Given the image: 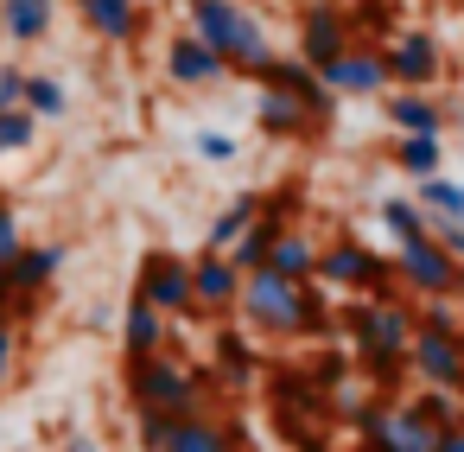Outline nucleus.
<instances>
[{
  "mask_svg": "<svg viewBox=\"0 0 464 452\" xmlns=\"http://www.w3.org/2000/svg\"><path fill=\"white\" fill-rule=\"evenodd\" d=\"M343 331H350V344H356V369H362L375 388H394V382L407 376V344H413V331H420V312H413L407 300L382 293V300L343 306Z\"/></svg>",
  "mask_w": 464,
  "mask_h": 452,
  "instance_id": "f257e3e1",
  "label": "nucleus"
},
{
  "mask_svg": "<svg viewBox=\"0 0 464 452\" xmlns=\"http://www.w3.org/2000/svg\"><path fill=\"white\" fill-rule=\"evenodd\" d=\"M185 14H191V39H204L229 71L261 84V71L274 64V39H267V26L242 7V0H191Z\"/></svg>",
  "mask_w": 464,
  "mask_h": 452,
  "instance_id": "f03ea898",
  "label": "nucleus"
},
{
  "mask_svg": "<svg viewBox=\"0 0 464 452\" xmlns=\"http://www.w3.org/2000/svg\"><path fill=\"white\" fill-rule=\"evenodd\" d=\"M128 401L134 414H204V376H191L179 357H140L128 363Z\"/></svg>",
  "mask_w": 464,
  "mask_h": 452,
  "instance_id": "7ed1b4c3",
  "label": "nucleus"
},
{
  "mask_svg": "<svg viewBox=\"0 0 464 452\" xmlns=\"http://www.w3.org/2000/svg\"><path fill=\"white\" fill-rule=\"evenodd\" d=\"M318 287H337V293H362V300H382L394 287V261H382L369 242L356 236H337L318 249Z\"/></svg>",
  "mask_w": 464,
  "mask_h": 452,
  "instance_id": "20e7f679",
  "label": "nucleus"
},
{
  "mask_svg": "<svg viewBox=\"0 0 464 452\" xmlns=\"http://www.w3.org/2000/svg\"><path fill=\"white\" fill-rule=\"evenodd\" d=\"M299 300H305L299 280H280V274L261 268V274L242 280L236 312H242V325H248L255 338H299Z\"/></svg>",
  "mask_w": 464,
  "mask_h": 452,
  "instance_id": "39448f33",
  "label": "nucleus"
},
{
  "mask_svg": "<svg viewBox=\"0 0 464 452\" xmlns=\"http://www.w3.org/2000/svg\"><path fill=\"white\" fill-rule=\"evenodd\" d=\"M134 293H140L153 312H166V319H191V312H198V300H191V261H185V255H172V249L140 255Z\"/></svg>",
  "mask_w": 464,
  "mask_h": 452,
  "instance_id": "423d86ee",
  "label": "nucleus"
},
{
  "mask_svg": "<svg viewBox=\"0 0 464 452\" xmlns=\"http://www.w3.org/2000/svg\"><path fill=\"white\" fill-rule=\"evenodd\" d=\"M394 280L426 293V300H451V293H464V261H451L432 236H420V242L394 249Z\"/></svg>",
  "mask_w": 464,
  "mask_h": 452,
  "instance_id": "0eeeda50",
  "label": "nucleus"
},
{
  "mask_svg": "<svg viewBox=\"0 0 464 452\" xmlns=\"http://www.w3.org/2000/svg\"><path fill=\"white\" fill-rule=\"evenodd\" d=\"M407 369L420 376V388H464V331L445 325H420L407 344Z\"/></svg>",
  "mask_w": 464,
  "mask_h": 452,
  "instance_id": "6e6552de",
  "label": "nucleus"
},
{
  "mask_svg": "<svg viewBox=\"0 0 464 452\" xmlns=\"http://www.w3.org/2000/svg\"><path fill=\"white\" fill-rule=\"evenodd\" d=\"M350 45H356V26H350L343 7H331V0H312V7L299 14V58H305L312 71H324V64L343 58Z\"/></svg>",
  "mask_w": 464,
  "mask_h": 452,
  "instance_id": "1a4fd4ad",
  "label": "nucleus"
},
{
  "mask_svg": "<svg viewBox=\"0 0 464 452\" xmlns=\"http://www.w3.org/2000/svg\"><path fill=\"white\" fill-rule=\"evenodd\" d=\"M318 84H324L331 96H382V90H394L382 45H362V39H356L343 58H331V64L318 71Z\"/></svg>",
  "mask_w": 464,
  "mask_h": 452,
  "instance_id": "9d476101",
  "label": "nucleus"
},
{
  "mask_svg": "<svg viewBox=\"0 0 464 452\" xmlns=\"http://www.w3.org/2000/svg\"><path fill=\"white\" fill-rule=\"evenodd\" d=\"M382 58H388V77H394L401 90H432V84H439V71H445V58H439V39H432V33H394V39L382 45Z\"/></svg>",
  "mask_w": 464,
  "mask_h": 452,
  "instance_id": "9b49d317",
  "label": "nucleus"
},
{
  "mask_svg": "<svg viewBox=\"0 0 464 452\" xmlns=\"http://www.w3.org/2000/svg\"><path fill=\"white\" fill-rule=\"evenodd\" d=\"M166 77L179 84V90H217L223 77H229V64L204 45V39H191V33H179L172 45H166Z\"/></svg>",
  "mask_w": 464,
  "mask_h": 452,
  "instance_id": "f8f14e48",
  "label": "nucleus"
},
{
  "mask_svg": "<svg viewBox=\"0 0 464 452\" xmlns=\"http://www.w3.org/2000/svg\"><path fill=\"white\" fill-rule=\"evenodd\" d=\"M261 90H286V96H299L318 122H331V109H337V96L318 84V71H312L305 58H274V64L261 71Z\"/></svg>",
  "mask_w": 464,
  "mask_h": 452,
  "instance_id": "ddd939ff",
  "label": "nucleus"
},
{
  "mask_svg": "<svg viewBox=\"0 0 464 452\" xmlns=\"http://www.w3.org/2000/svg\"><path fill=\"white\" fill-rule=\"evenodd\" d=\"M191 300H198V312H236V300H242L236 261L229 255H198L191 261Z\"/></svg>",
  "mask_w": 464,
  "mask_h": 452,
  "instance_id": "4468645a",
  "label": "nucleus"
},
{
  "mask_svg": "<svg viewBox=\"0 0 464 452\" xmlns=\"http://www.w3.org/2000/svg\"><path fill=\"white\" fill-rule=\"evenodd\" d=\"M382 115L394 134H445V103L432 90H388Z\"/></svg>",
  "mask_w": 464,
  "mask_h": 452,
  "instance_id": "2eb2a0df",
  "label": "nucleus"
},
{
  "mask_svg": "<svg viewBox=\"0 0 464 452\" xmlns=\"http://www.w3.org/2000/svg\"><path fill=\"white\" fill-rule=\"evenodd\" d=\"M64 261H71V249H64V242H26V249L14 255V268H7V293H14V300H26V293L52 287Z\"/></svg>",
  "mask_w": 464,
  "mask_h": 452,
  "instance_id": "dca6fc26",
  "label": "nucleus"
},
{
  "mask_svg": "<svg viewBox=\"0 0 464 452\" xmlns=\"http://www.w3.org/2000/svg\"><path fill=\"white\" fill-rule=\"evenodd\" d=\"M166 338H172V319L166 312H153L140 293L121 306V350H128V363H140V357H160L166 350Z\"/></svg>",
  "mask_w": 464,
  "mask_h": 452,
  "instance_id": "f3484780",
  "label": "nucleus"
},
{
  "mask_svg": "<svg viewBox=\"0 0 464 452\" xmlns=\"http://www.w3.org/2000/svg\"><path fill=\"white\" fill-rule=\"evenodd\" d=\"M255 122H261V134H267V141H299V134H312V128H318V115H312L299 96H286V90H261Z\"/></svg>",
  "mask_w": 464,
  "mask_h": 452,
  "instance_id": "a211bd4d",
  "label": "nucleus"
},
{
  "mask_svg": "<svg viewBox=\"0 0 464 452\" xmlns=\"http://www.w3.org/2000/svg\"><path fill=\"white\" fill-rule=\"evenodd\" d=\"M255 217H261V192H242V198H229L217 217H210V230H204V255H229L248 230H255Z\"/></svg>",
  "mask_w": 464,
  "mask_h": 452,
  "instance_id": "6ab92c4d",
  "label": "nucleus"
},
{
  "mask_svg": "<svg viewBox=\"0 0 464 452\" xmlns=\"http://www.w3.org/2000/svg\"><path fill=\"white\" fill-rule=\"evenodd\" d=\"M160 452H236V439H229V427L210 420V414H179V420L166 427Z\"/></svg>",
  "mask_w": 464,
  "mask_h": 452,
  "instance_id": "aec40b11",
  "label": "nucleus"
},
{
  "mask_svg": "<svg viewBox=\"0 0 464 452\" xmlns=\"http://www.w3.org/2000/svg\"><path fill=\"white\" fill-rule=\"evenodd\" d=\"M77 14H83V26H90L96 39H109V45H128V39L140 33V0H77Z\"/></svg>",
  "mask_w": 464,
  "mask_h": 452,
  "instance_id": "412c9836",
  "label": "nucleus"
},
{
  "mask_svg": "<svg viewBox=\"0 0 464 452\" xmlns=\"http://www.w3.org/2000/svg\"><path fill=\"white\" fill-rule=\"evenodd\" d=\"M52 20H58V0H0V33L14 45L52 39Z\"/></svg>",
  "mask_w": 464,
  "mask_h": 452,
  "instance_id": "4be33fe9",
  "label": "nucleus"
},
{
  "mask_svg": "<svg viewBox=\"0 0 464 452\" xmlns=\"http://www.w3.org/2000/svg\"><path fill=\"white\" fill-rule=\"evenodd\" d=\"M267 274H280V280H318V242L305 236V230H280L274 236V255H267Z\"/></svg>",
  "mask_w": 464,
  "mask_h": 452,
  "instance_id": "5701e85b",
  "label": "nucleus"
},
{
  "mask_svg": "<svg viewBox=\"0 0 464 452\" xmlns=\"http://www.w3.org/2000/svg\"><path fill=\"white\" fill-rule=\"evenodd\" d=\"M394 166L420 185V179H439V166H445V141L439 134H401L394 141Z\"/></svg>",
  "mask_w": 464,
  "mask_h": 452,
  "instance_id": "b1692460",
  "label": "nucleus"
},
{
  "mask_svg": "<svg viewBox=\"0 0 464 452\" xmlns=\"http://www.w3.org/2000/svg\"><path fill=\"white\" fill-rule=\"evenodd\" d=\"M33 122H64L71 115V96H64V84L58 77H45V71H26V103H20Z\"/></svg>",
  "mask_w": 464,
  "mask_h": 452,
  "instance_id": "393cba45",
  "label": "nucleus"
},
{
  "mask_svg": "<svg viewBox=\"0 0 464 452\" xmlns=\"http://www.w3.org/2000/svg\"><path fill=\"white\" fill-rule=\"evenodd\" d=\"M413 204L426 211V223H439V217H464V185L458 179H420V192H413Z\"/></svg>",
  "mask_w": 464,
  "mask_h": 452,
  "instance_id": "a878e982",
  "label": "nucleus"
},
{
  "mask_svg": "<svg viewBox=\"0 0 464 452\" xmlns=\"http://www.w3.org/2000/svg\"><path fill=\"white\" fill-rule=\"evenodd\" d=\"M375 217H382V230L394 236V249L426 236V211H420L413 198H382V204H375Z\"/></svg>",
  "mask_w": 464,
  "mask_h": 452,
  "instance_id": "bb28decb",
  "label": "nucleus"
},
{
  "mask_svg": "<svg viewBox=\"0 0 464 452\" xmlns=\"http://www.w3.org/2000/svg\"><path fill=\"white\" fill-rule=\"evenodd\" d=\"M274 236H280V223H267V217H255V230L229 249V261H236V274L248 280V274H261L267 268V255H274Z\"/></svg>",
  "mask_w": 464,
  "mask_h": 452,
  "instance_id": "cd10ccee",
  "label": "nucleus"
},
{
  "mask_svg": "<svg viewBox=\"0 0 464 452\" xmlns=\"http://www.w3.org/2000/svg\"><path fill=\"white\" fill-rule=\"evenodd\" d=\"M413 414H420L432 433H445V427H458V420H464V408H458V395H451V388H420V395H413Z\"/></svg>",
  "mask_w": 464,
  "mask_h": 452,
  "instance_id": "c85d7f7f",
  "label": "nucleus"
},
{
  "mask_svg": "<svg viewBox=\"0 0 464 452\" xmlns=\"http://www.w3.org/2000/svg\"><path fill=\"white\" fill-rule=\"evenodd\" d=\"M217 369H223L229 382H248V376H255V350H248V338L223 331V338H217Z\"/></svg>",
  "mask_w": 464,
  "mask_h": 452,
  "instance_id": "c756f323",
  "label": "nucleus"
},
{
  "mask_svg": "<svg viewBox=\"0 0 464 452\" xmlns=\"http://www.w3.org/2000/svg\"><path fill=\"white\" fill-rule=\"evenodd\" d=\"M33 134H39V122L26 109H0V153H26Z\"/></svg>",
  "mask_w": 464,
  "mask_h": 452,
  "instance_id": "7c9ffc66",
  "label": "nucleus"
},
{
  "mask_svg": "<svg viewBox=\"0 0 464 452\" xmlns=\"http://www.w3.org/2000/svg\"><path fill=\"white\" fill-rule=\"evenodd\" d=\"M191 147H198V160H210V166H229L242 147H236V134H223V128H198L191 134Z\"/></svg>",
  "mask_w": 464,
  "mask_h": 452,
  "instance_id": "2f4dec72",
  "label": "nucleus"
},
{
  "mask_svg": "<svg viewBox=\"0 0 464 452\" xmlns=\"http://www.w3.org/2000/svg\"><path fill=\"white\" fill-rule=\"evenodd\" d=\"M20 249H26V236H20V211H14V204H0V274L14 268Z\"/></svg>",
  "mask_w": 464,
  "mask_h": 452,
  "instance_id": "473e14b6",
  "label": "nucleus"
},
{
  "mask_svg": "<svg viewBox=\"0 0 464 452\" xmlns=\"http://www.w3.org/2000/svg\"><path fill=\"white\" fill-rule=\"evenodd\" d=\"M426 236H432L451 261H464V217H439V223H426Z\"/></svg>",
  "mask_w": 464,
  "mask_h": 452,
  "instance_id": "72a5a7b5",
  "label": "nucleus"
},
{
  "mask_svg": "<svg viewBox=\"0 0 464 452\" xmlns=\"http://www.w3.org/2000/svg\"><path fill=\"white\" fill-rule=\"evenodd\" d=\"M20 103H26V71L0 64V109H20Z\"/></svg>",
  "mask_w": 464,
  "mask_h": 452,
  "instance_id": "f704fd0d",
  "label": "nucleus"
},
{
  "mask_svg": "<svg viewBox=\"0 0 464 452\" xmlns=\"http://www.w3.org/2000/svg\"><path fill=\"white\" fill-rule=\"evenodd\" d=\"M14 363H20V331H14V319H0V388H7Z\"/></svg>",
  "mask_w": 464,
  "mask_h": 452,
  "instance_id": "c9c22d12",
  "label": "nucleus"
},
{
  "mask_svg": "<svg viewBox=\"0 0 464 452\" xmlns=\"http://www.w3.org/2000/svg\"><path fill=\"white\" fill-rule=\"evenodd\" d=\"M432 452H464V420H458V427H445V433H439V446H432Z\"/></svg>",
  "mask_w": 464,
  "mask_h": 452,
  "instance_id": "e433bc0d",
  "label": "nucleus"
},
{
  "mask_svg": "<svg viewBox=\"0 0 464 452\" xmlns=\"http://www.w3.org/2000/svg\"><path fill=\"white\" fill-rule=\"evenodd\" d=\"M7 300H14V293H7V274H0V319H7Z\"/></svg>",
  "mask_w": 464,
  "mask_h": 452,
  "instance_id": "4c0bfd02",
  "label": "nucleus"
},
{
  "mask_svg": "<svg viewBox=\"0 0 464 452\" xmlns=\"http://www.w3.org/2000/svg\"><path fill=\"white\" fill-rule=\"evenodd\" d=\"M71 452H96V446H90V439H71Z\"/></svg>",
  "mask_w": 464,
  "mask_h": 452,
  "instance_id": "58836bf2",
  "label": "nucleus"
},
{
  "mask_svg": "<svg viewBox=\"0 0 464 452\" xmlns=\"http://www.w3.org/2000/svg\"><path fill=\"white\" fill-rule=\"evenodd\" d=\"M350 452H375V446H362V439H356V446H350Z\"/></svg>",
  "mask_w": 464,
  "mask_h": 452,
  "instance_id": "ea45409f",
  "label": "nucleus"
},
{
  "mask_svg": "<svg viewBox=\"0 0 464 452\" xmlns=\"http://www.w3.org/2000/svg\"><path fill=\"white\" fill-rule=\"evenodd\" d=\"M0 204H7V198H0Z\"/></svg>",
  "mask_w": 464,
  "mask_h": 452,
  "instance_id": "a19ab883",
  "label": "nucleus"
}]
</instances>
